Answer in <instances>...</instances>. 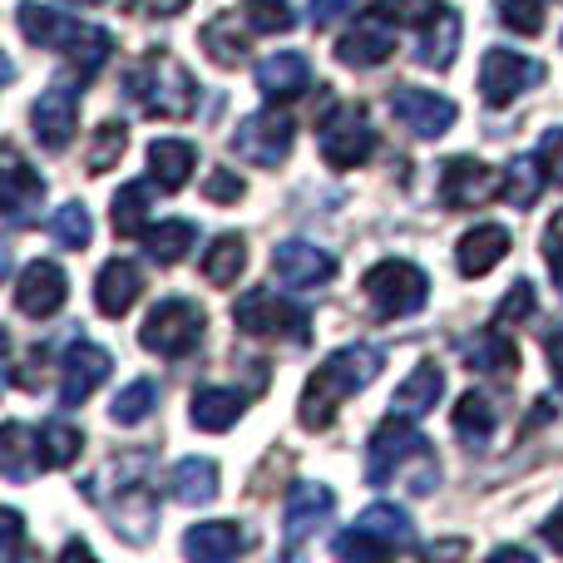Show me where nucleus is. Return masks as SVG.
<instances>
[{
	"mask_svg": "<svg viewBox=\"0 0 563 563\" xmlns=\"http://www.w3.org/2000/svg\"><path fill=\"white\" fill-rule=\"evenodd\" d=\"M380 366H386V351L371 346V341H351V346L331 351V356L307 376V386H301L297 420L307 430H327L331 420H336V410L380 376Z\"/></svg>",
	"mask_w": 563,
	"mask_h": 563,
	"instance_id": "1",
	"label": "nucleus"
},
{
	"mask_svg": "<svg viewBox=\"0 0 563 563\" xmlns=\"http://www.w3.org/2000/svg\"><path fill=\"white\" fill-rule=\"evenodd\" d=\"M124 95L154 119H184L198 104V85L174 55H144L124 75Z\"/></svg>",
	"mask_w": 563,
	"mask_h": 563,
	"instance_id": "2",
	"label": "nucleus"
},
{
	"mask_svg": "<svg viewBox=\"0 0 563 563\" xmlns=\"http://www.w3.org/2000/svg\"><path fill=\"white\" fill-rule=\"evenodd\" d=\"M233 321L243 336H257V341H291V346H301V341L311 336V317L301 301L282 297L273 287H253L238 297L233 307Z\"/></svg>",
	"mask_w": 563,
	"mask_h": 563,
	"instance_id": "3",
	"label": "nucleus"
},
{
	"mask_svg": "<svg viewBox=\"0 0 563 563\" xmlns=\"http://www.w3.org/2000/svg\"><path fill=\"white\" fill-rule=\"evenodd\" d=\"M203 327H208V317H203V307H198V301L164 297L144 317V327H139V346L154 351V356L178 361V356H188V351L203 346Z\"/></svg>",
	"mask_w": 563,
	"mask_h": 563,
	"instance_id": "4",
	"label": "nucleus"
},
{
	"mask_svg": "<svg viewBox=\"0 0 563 563\" xmlns=\"http://www.w3.org/2000/svg\"><path fill=\"white\" fill-rule=\"evenodd\" d=\"M361 291L376 307V317L396 321V317H416L430 301V277L416 263H406V257H386V263H376L361 277Z\"/></svg>",
	"mask_w": 563,
	"mask_h": 563,
	"instance_id": "5",
	"label": "nucleus"
},
{
	"mask_svg": "<svg viewBox=\"0 0 563 563\" xmlns=\"http://www.w3.org/2000/svg\"><path fill=\"white\" fill-rule=\"evenodd\" d=\"M317 144L327 168H361L371 154H376V129H371V114L361 104H331L317 124Z\"/></svg>",
	"mask_w": 563,
	"mask_h": 563,
	"instance_id": "6",
	"label": "nucleus"
},
{
	"mask_svg": "<svg viewBox=\"0 0 563 563\" xmlns=\"http://www.w3.org/2000/svg\"><path fill=\"white\" fill-rule=\"evenodd\" d=\"M426 455H430L426 435L410 426V416H396V410H390L366 440V485H390L400 470L426 460Z\"/></svg>",
	"mask_w": 563,
	"mask_h": 563,
	"instance_id": "7",
	"label": "nucleus"
},
{
	"mask_svg": "<svg viewBox=\"0 0 563 563\" xmlns=\"http://www.w3.org/2000/svg\"><path fill=\"white\" fill-rule=\"evenodd\" d=\"M544 85V65H539L534 55H525V49H485V59H479V95H485L489 109H505L515 104L525 89Z\"/></svg>",
	"mask_w": 563,
	"mask_h": 563,
	"instance_id": "8",
	"label": "nucleus"
},
{
	"mask_svg": "<svg viewBox=\"0 0 563 563\" xmlns=\"http://www.w3.org/2000/svg\"><path fill=\"white\" fill-rule=\"evenodd\" d=\"M291 144H297V129H291V119L277 114V109L247 114L243 124L233 129V139H228V148L253 168H277L282 158L291 154Z\"/></svg>",
	"mask_w": 563,
	"mask_h": 563,
	"instance_id": "9",
	"label": "nucleus"
},
{
	"mask_svg": "<svg viewBox=\"0 0 563 563\" xmlns=\"http://www.w3.org/2000/svg\"><path fill=\"white\" fill-rule=\"evenodd\" d=\"M390 114H396L416 139H440V134H450V124H455L460 109H455V99L435 95V89L396 85L390 89Z\"/></svg>",
	"mask_w": 563,
	"mask_h": 563,
	"instance_id": "10",
	"label": "nucleus"
},
{
	"mask_svg": "<svg viewBox=\"0 0 563 563\" xmlns=\"http://www.w3.org/2000/svg\"><path fill=\"white\" fill-rule=\"evenodd\" d=\"M495 194H505V178H499V168L479 164V158L460 154L440 168V203L445 208H479Z\"/></svg>",
	"mask_w": 563,
	"mask_h": 563,
	"instance_id": "11",
	"label": "nucleus"
},
{
	"mask_svg": "<svg viewBox=\"0 0 563 563\" xmlns=\"http://www.w3.org/2000/svg\"><path fill=\"white\" fill-rule=\"evenodd\" d=\"M30 124H35L40 148L59 154V148L75 139V124H79V89L75 85H49L45 95L35 99V109H30Z\"/></svg>",
	"mask_w": 563,
	"mask_h": 563,
	"instance_id": "12",
	"label": "nucleus"
},
{
	"mask_svg": "<svg viewBox=\"0 0 563 563\" xmlns=\"http://www.w3.org/2000/svg\"><path fill=\"white\" fill-rule=\"evenodd\" d=\"M336 515V495L317 479H297L287 489V509H282V525H287V549H297L307 534H317L327 519Z\"/></svg>",
	"mask_w": 563,
	"mask_h": 563,
	"instance_id": "13",
	"label": "nucleus"
},
{
	"mask_svg": "<svg viewBox=\"0 0 563 563\" xmlns=\"http://www.w3.org/2000/svg\"><path fill=\"white\" fill-rule=\"evenodd\" d=\"M65 297H69V277H65V267L59 263H30L25 273H20L15 282V307L25 311V317H35V321H45V317H55L59 307H65Z\"/></svg>",
	"mask_w": 563,
	"mask_h": 563,
	"instance_id": "14",
	"label": "nucleus"
},
{
	"mask_svg": "<svg viewBox=\"0 0 563 563\" xmlns=\"http://www.w3.org/2000/svg\"><path fill=\"white\" fill-rule=\"evenodd\" d=\"M390 49H396V30H390L386 15H361L356 30H346V35L336 40V59L346 69H376L390 59Z\"/></svg>",
	"mask_w": 563,
	"mask_h": 563,
	"instance_id": "15",
	"label": "nucleus"
},
{
	"mask_svg": "<svg viewBox=\"0 0 563 563\" xmlns=\"http://www.w3.org/2000/svg\"><path fill=\"white\" fill-rule=\"evenodd\" d=\"M273 273H277L282 287H321V282L336 277V257H331L327 247H317V243L291 238V243L273 247Z\"/></svg>",
	"mask_w": 563,
	"mask_h": 563,
	"instance_id": "16",
	"label": "nucleus"
},
{
	"mask_svg": "<svg viewBox=\"0 0 563 563\" xmlns=\"http://www.w3.org/2000/svg\"><path fill=\"white\" fill-rule=\"evenodd\" d=\"M109 351L104 346H89V341H75V346L59 356V400L65 406H79V400L95 396V386L109 376Z\"/></svg>",
	"mask_w": 563,
	"mask_h": 563,
	"instance_id": "17",
	"label": "nucleus"
},
{
	"mask_svg": "<svg viewBox=\"0 0 563 563\" xmlns=\"http://www.w3.org/2000/svg\"><path fill=\"white\" fill-rule=\"evenodd\" d=\"M15 25H20V35L40 49H75L89 30V25H79V20H69L65 10L35 5V0H20L15 5Z\"/></svg>",
	"mask_w": 563,
	"mask_h": 563,
	"instance_id": "18",
	"label": "nucleus"
},
{
	"mask_svg": "<svg viewBox=\"0 0 563 563\" xmlns=\"http://www.w3.org/2000/svg\"><path fill=\"white\" fill-rule=\"evenodd\" d=\"M40 203H45V178L20 158V148H5V223L30 228L40 218Z\"/></svg>",
	"mask_w": 563,
	"mask_h": 563,
	"instance_id": "19",
	"label": "nucleus"
},
{
	"mask_svg": "<svg viewBox=\"0 0 563 563\" xmlns=\"http://www.w3.org/2000/svg\"><path fill=\"white\" fill-rule=\"evenodd\" d=\"M139 297H144V273H139V263H129V257H109L95 277V307L104 311V317H124Z\"/></svg>",
	"mask_w": 563,
	"mask_h": 563,
	"instance_id": "20",
	"label": "nucleus"
},
{
	"mask_svg": "<svg viewBox=\"0 0 563 563\" xmlns=\"http://www.w3.org/2000/svg\"><path fill=\"white\" fill-rule=\"evenodd\" d=\"M243 549H253V534H247V529H238L233 519H208V525H194L184 534V554L198 559V563L238 559Z\"/></svg>",
	"mask_w": 563,
	"mask_h": 563,
	"instance_id": "21",
	"label": "nucleus"
},
{
	"mask_svg": "<svg viewBox=\"0 0 563 563\" xmlns=\"http://www.w3.org/2000/svg\"><path fill=\"white\" fill-rule=\"evenodd\" d=\"M257 89H263L267 99H297L311 89V65L307 55H297V49H273V55L257 65Z\"/></svg>",
	"mask_w": 563,
	"mask_h": 563,
	"instance_id": "22",
	"label": "nucleus"
},
{
	"mask_svg": "<svg viewBox=\"0 0 563 563\" xmlns=\"http://www.w3.org/2000/svg\"><path fill=\"white\" fill-rule=\"evenodd\" d=\"M505 257H509V228H499V223L470 228V233L460 238V247H455V263H460V273H465V277L495 273Z\"/></svg>",
	"mask_w": 563,
	"mask_h": 563,
	"instance_id": "23",
	"label": "nucleus"
},
{
	"mask_svg": "<svg viewBox=\"0 0 563 563\" xmlns=\"http://www.w3.org/2000/svg\"><path fill=\"white\" fill-rule=\"evenodd\" d=\"M168 499H178V505H188V509L213 505L218 499V460H208V455L178 460V465L168 470Z\"/></svg>",
	"mask_w": 563,
	"mask_h": 563,
	"instance_id": "24",
	"label": "nucleus"
},
{
	"mask_svg": "<svg viewBox=\"0 0 563 563\" xmlns=\"http://www.w3.org/2000/svg\"><path fill=\"white\" fill-rule=\"evenodd\" d=\"M243 410H247V396H243V390L203 386V390H194L188 420H194L198 430H208V435H223V430H233L238 420H243Z\"/></svg>",
	"mask_w": 563,
	"mask_h": 563,
	"instance_id": "25",
	"label": "nucleus"
},
{
	"mask_svg": "<svg viewBox=\"0 0 563 563\" xmlns=\"http://www.w3.org/2000/svg\"><path fill=\"white\" fill-rule=\"evenodd\" d=\"M440 396H445V371H440L435 361H420V366L400 380L396 396H390V410H396V416L420 420V416H430V410H435Z\"/></svg>",
	"mask_w": 563,
	"mask_h": 563,
	"instance_id": "26",
	"label": "nucleus"
},
{
	"mask_svg": "<svg viewBox=\"0 0 563 563\" xmlns=\"http://www.w3.org/2000/svg\"><path fill=\"white\" fill-rule=\"evenodd\" d=\"M460 351H465V366L470 371H485V376H505V371H519V346L505 336V327H485L475 331L470 341H460Z\"/></svg>",
	"mask_w": 563,
	"mask_h": 563,
	"instance_id": "27",
	"label": "nucleus"
},
{
	"mask_svg": "<svg viewBox=\"0 0 563 563\" xmlns=\"http://www.w3.org/2000/svg\"><path fill=\"white\" fill-rule=\"evenodd\" d=\"M198 168V148L188 144V139H154L148 144V174H154L158 188H168V194H178V188L194 178Z\"/></svg>",
	"mask_w": 563,
	"mask_h": 563,
	"instance_id": "28",
	"label": "nucleus"
},
{
	"mask_svg": "<svg viewBox=\"0 0 563 563\" xmlns=\"http://www.w3.org/2000/svg\"><path fill=\"white\" fill-rule=\"evenodd\" d=\"M455 55H460V15L455 10H440V15H430L426 25H420V49H416V59L426 69H450L455 65Z\"/></svg>",
	"mask_w": 563,
	"mask_h": 563,
	"instance_id": "29",
	"label": "nucleus"
},
{
	"mask_svg": "<svg viewBox=\"0 0 563 563\" xmlns=\"http://www.w3.org/2000/svg\"><path fill=\"white\" fill-rule=\"evenodd\" d=\"M158 525V505H154V489L148 485H124L114 505V534H124L129 544H144Z\"/></svg>",
	"mask_w": 563,
	"mask_h": 563,
	"instance_id": "30",
	"label": "nucleus"
},
{
	"mask_svg": "<svg viewBox=\"0 0 563 563\" xmlns=\"http://www.w3.org/2000/svg\"><path fill=\"white\" fill-rule=\"evenodd\" d=\"M361 529H366L371 539H376L380 549H410L416 544V525H410V515L400 505H371V509H361V519H356Z\"/></svg>",
	"mask_w": 563,
	"mask_h": 563,
	"instance_id": "31",
	"label": "nucleus"
},
{
	"mask_svg": "<svg viewBox=\"0 0 563 563\" xmlns=\"http://www.w3.org/2000/svg\"><path fill=\"white\" fill-rule=\"evenodd\" d=\"M495 426H499V416H495V400H489V396H479V390H470V396H460V406H455V435L465 440L470 450H485L489 440H495Z\"/></svg>",
	"mask_w": 563,
	"mask_h": 563,
	"instance_id": "32",
	"label": "nucleus"
},
{
	"mask_svg": "<svg viewBox=\"0 0 563 563\" xmlns=\"http://www.w3.org/2000/svg\"><path fill=\"white\" fill-rule=\"evenodd\" d=\"M144 243H148V257H154L158 267H174L188 257V247H198V228L188 223V218H168V223L148 228Z\"/></svg>",
	"mask_w": 563,
	"mask_h": 563,
	"instance_id": "33",
	"label": "nucleus"
},
{
	"mask_svg": "<svg viewBox=\"0 0 563 563\" xmlns=\"http://www.w3.org/2000/svg\"><path fill=\"white\" fill-rule=\"evenodd\" d=\"M198 40H203L208 59H213V65H223V69H238L247 59V35L238 30V15H213Z\"/></svg>",
	"mask_w": 563,
	"mask_h": 563,
	"instance_id": "34",
	"label": "nucleus"
},
{
	"mask_svg": "<svg viewBox=\"0 0 563 563\" xmlns=\"http://www.w3.org/2000/svg\"><path fill=\"white\" fill-rule=\"evenodd\" d=\"M40 430L20 426V420H10L5 430H0V455H5V479L10 485H20V479L30 475V470H40Z\"/></svg>",
	"mask_w": 563,
	"mask_h": 563,
	"instance_id": "35",
	"label": "nucleus"
},
{
	"mask_svg": "<svg viewBox=\"0 0 563 563\" xmlns=\"http://www.w3.org/2000/svg\"><path fill=\"white\" fill-rule=\"evenodd\" d=\"M148 208H154V184H124L114 194V233L119 238H144L148 233Z\"/></svg>",
	"mask_w": 563,
	"mask_h": 563,
	"instance_id": "36",
	"label": "nucleus"
},
{
	"mask_svg": "<svg viewBox=\"0 0 563 563\" xmlns=\"http://www.w3.org/2000/svg\"><path fill=\"white\" fill-rule=\"evenodd\" d=\"M243 267H247V243H243V233L213 238V247L203 253V277L213 282V287H233V282L243 277Z\"/></svg>",
	"mask_w": 563,
	"mask_h": 563,
	"instance_id": "37",
	"label": "nucleus"
},
{
	"mask_svg": "<svg viewBox=\"0 0 563 563\" xmlns=\"http://www.w3.org/2000/svg\"><path fill=\"white\" fill-rule=\"evenodd\" d=\"M40 470H65L79 460V450H85V435H79L69 420H45L40 426Z\"/></svg>",
	"mask_w": 563,
	"mask_h": 563,
	"instance_id": "38",
	"label": "nucleus"
},
{
	"mask_svg": "<svg viewBox=\"0 0 563 563\" xmlns=\"http://www.w3.org/2000/svg\"><path fill=\"white\" fill-rule=\"evenodd\" d=\"M154 406H158V386L148 376H139V380H129V386L114 396L109 420H114V426H144V420L154 416Z\"/></svg>",
	"mask_w": 563,
	"mask_h": 563,
	"instance_id": "39",
	"label": "nucleus"
},
{
	"mask_svg": "<svg viewBox=\"0 0 563 563\" xmlns=\"http://www.w3.org/2000/svg\"><path fill=\"white\" fill-rule=\"evenodd\" d=\"M124 148H129V129L119 124V119H104V124L95 129V144H89V154H85L89 174H109V168L124 158Z\"/></svg>",
	"mask_w": 563,
	"mask_h": 563,
	"instance_id": "40",
	"label": "nucleus"
},
{
	"mask_svg": "<svg viewBox=\"0 0 563 563\" xmlns=\"http://www.w3.org/2000/svg\"><path fill=\"white\" fill-rule=\"evenodd\" d=\"M49 238H55L59 247H69V253L89 247V238H95L89 208H85V203H65V208H55V218H49Z\"/></svg>",
	"mask_w": 563,
	"mask_h": 563,
	"instance_id": "41",
	"label": "nucleus"
},
{
	"mask_svg": "<svg viewBox=\"0 0 563 563\" xmlns=\"http://www.w3.org/2000/svg\"><path fill=\"white\" fill-rule=\"evenodd\" d=\"M109 49H114V35H109V30H99V25H89V30H85V40H79L75 49H69V55H75L79 79H95L99 69H104Z\"/></svg>",
	"mask_w": 563,
	"mask_h": 563,
	"instance_id": "42",
	"label": "nucleus"
},
{
	"mask_svg": "<svg viewBox=\"0 0 563 563\" xmlns=\"http://www.w3.org/2000/svg\"><path fill=\"white\" fill-rule=\"evenodd\" d=\"M243 10H247V25L263 30V35H287L297 25L291 0H243Z\"/></svg>",
	"mask_w": 563,
	"mask_h": 563,
	"instance_id": "43",
	"label": "nucleus"
},
{
	"mask_svg": "<svg viewBox=\"0 0 563 563\" xmlns=\"http://www.w3.org/2000/svg\"><path fill=\"white\" fill-rule=\"evenodd\" d=\"M544 184L549 178H544V168H539V158H515V164H509V178H505V194L515 198L519 208H529Z\"/></svg>",
	"mask_w": 563,
	"mask_h": 563,
	"instance_id": "44",
	"label": "nucleus"
},
{
	"mask_svg": "<svg viewBox=\"0 0 563 563\" xmlns=\"http://www.w3.org/2000/svg\"><path fill=\"white\" fill-rule=\"evenodd\" d=\"M549 0H499V25H509L515 35H539L544 30Z\"/></svg>",
	"mask_w": 563,
	"mask_h": 563,
	"instance_id": "45",
	"label": "nucleus"
},
{
	"mask_svg": "<svg viewBox=\"0 0 563 563\" xmlns=\"http://www.w3.org/2000/svg\"><path fill=\"white\" fill-rule=\"evenodd\" d=\"M440 10H445V0H376V15H386L390 25H426Z\"/></svg>",
	"mask_w": 563,
	"mask_h": 563,
	"instance_id": "46",
	"label": "nucleus"
},
{
	"mask_svg": "<svg viewBox=\"0 0 563 563\" xmlns=\"http://www.w3.org/2000/svg\"><path fill=\"white\" fill-rule=\"evenodd\" d=\"M525 317H534V282H525V277H519L515 287H509L505 297H499L495 321H499V327H509V321H515V327H519V321H525Z\"/></svg>",
	"mask_w": 563,
	"mask_h": 563,
	"instance_id": "47",
	"label": "nucleus"
},
{
	"mask_svg": "<svg viewBox=\"0 0 563 563\" xmlns=\"http://www.w3.org/2000/svg\"><path fill=\"white\" fill-rule=\"evenodd\" d=\"M534 158H539V168H544V178H549V184L563 188V124H554L544 139H539Z\"/></svg>",
	"mask_w": 563,
	"mask_h": 563,
	"instance_id": "48",
	"label": "nucleus"
},
{
	"mask_svg": "<svg viewBox=\"0 0 563 563\" xmlns=\"http://www.w3.org/2000/svg\"><path fill=\"white\" fill-rule=\"evenodd\" d=\"M331 549H336L341 559H380V554H386V549H380L376 539H371V534H366V529H361V525H356V529H346V534H341V539H336V544H331Z\"/></svg>",
	"mask_w": 563,
	"mask_h": 563,
	"instance_id": "49",
	"label": "nucleus"
},
{
	"mask_svg": "<svg viewBox=\"0 0 563 563\" xmlns=\"http://www.w3.org/2000/svg\"><path fill=\"white\" fill-rule=\"evenodd\" d=\"M20 539H25V525H20L15 509H0V563L20 559Z\"/></svg>",
	"mask_w": 563,
	"mask_h": 563,
	"instance_id": "50",
	"label": "nucleus"
},
{
	"mask_svg": "<svg viewBox=\"0 0 563 563\" xmlns=\"http://www.w3.org/2000/svg\"><path fill=\"white\" fill-rule=\"evenodd\" d=\"M203 194L213 198V203H238V198H243V178H238L233 168H218V174H208Z\"/></svg>",
	"mask_w": 563,
	"mask_h": 563,
	"instance_id": "51",
	"label": "nucleus"
},
{
	"mask_svg": "<svg viewBox=\"0 0 563 563\" xmlns=\"http://www.w3.org/2000/svg\"><path fill=\"white\" fill-rule=\"evenodd\" d=\"M544 257H549V273H554V287L563 291V213L549 223V233H544Z\"/></svg>",
	"mask_w": 563,
	"mask_h": 563,
	"instance_id": "52",
	"label": "nucleus"
},
{
	"mask_svg": "<svg viewBox=\"0 0 563 563\" xmlns=\"http://www.w3.org/2000/svg\"><path fill=\"white\" fill-rule=\"evenodd\" d=\"M346 10H356V0H311V10H307V20L317 30H327V25H336Z\"/></svg>",
	"mask_w": 563,
	"mask_h": 563,
	"instance_id": "53",
	"label": "nucleus"
},
{
	"mask_svg": "<svg viewBox=\"0 0 563 563\" xmlns=\"http://www.w3.org/2000/svg\"><path fill=\"white\" fill-rule=\"evenodd\" d=\"M139 15H178V10H188V0H134Z\"/></svg>",
	"mask_w": 563,
	"mask_h": 563,
	"instance_id": "54",
	"label": "nucleus"
},
{
	"mask_svg": "<svg viewBox=\"0 0 563 563\" xmlns=\"http://www.w3.org/2000/svg\"><path fill=\"white\" fill-rule=\"evenodd\" d=\"M549 371H554V380L563 386V327L549 331Z\"/></svg>",
	"mask_w": 563,
	"mask_h": 563,
	"instance_id": "55",
	"label": "nucleus"
},
{
	"mask_svg": "<svg viewBox=\"0 0 563 563\" xmlns=\"http://www.w3.org/2000/svg\"><path fill=\"white\" fill-rule=\"evenodd\" d=\"M544 539H549V544H554L559 554H563V505L554 509V519H549V525H544Z\"/></svg>",
	"mask_w": 563,
	"mask_h": 563,
	"instance_id": "56",
	"label": "nucleus"
},
{
	"mask_svg": "<svg viewBox=\"0 0 563 563\" xmlns=\"http://www.w3.org/2000/svg\"><path fill=\"white\" fill-rule=\"evenodd\" d=\"M79 5H99V0H79Z\"/></svg>",
	"mask_w": 563,
	"mask_h": 563,
	"instance_id": "57",
	"label": "nucleus"
}]
</instances>
